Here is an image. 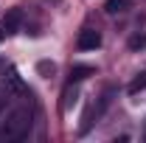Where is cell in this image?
Returning <instances> with one entry per match:
<instances>
[{"instance_id": "2", "label": "cell", "mask_w": 146, "mask_h": 143, "mask_svg": "<svg viewBox=\"0 0 146 143\" xmlns=\"http://www.w3.org/2000/svg\"><path fill=\"white\" fill-rule=\"evenodd\" d=\"M79 51H96L98 45H101V34L96 31V28H84L82 34H79Z\"/></svg>"}, {"instance_id": "8", "label": "cell", "mask_w": 146, "mask_h": 143, "mask_svg": "<svg viewBox=\"0 0 146 143\" xmlns=\"http://www.w3.org/2000/svg\"><path fill=\"white\" fill-rule=\"evenodd\" d=\"M143 45H146V36L143 34H135L132 39H129V48H132V51H138V48H143Z\"/></svg>"}, {"instance_id": "10", "label": "cell", "mask_w": 146, "mask_h": 143, "mask_svg": "<svg viewBox=\"0 0 146 143\" xmlns=\"http://www.w3.org/2000/svg\"><path fill=\"white\" fill-rule=\"evenodd\" d=\"M3 101H6V98H3V93H0V112H3Z\"/></svg>"}, {"instance_id": "7", "label": "cell", "mask_w": 146, "mask_h": 143, "mask_svg": "<svg viewBox=\"0 0 146 143\" xmlns=\"http://www.w3.org/2000/svg\"><path fill=\"white\" fill-rule=\"evenodd\" d=\"M141 90H146V73H141V76H138V79L129 84V95H138Z\"/></svg>"}, {"instance_id": "3", "label": "cell", "mask_w": 146, "mask_h": 143, "mask_svg": "<svg viewBox=\"0 0 146 143\" xmlns=\"http://www.w3.org/2000/svg\"><path fill=\"white\" fill-rule=\"evenodd\" d=\"M20 25H23V11H20V9H11V11L6 14V20H3L0 31H3V36H11V34L20 31Z\"/></svg>"}, {"instance_id": "4", "label": "cell", "mask_w": 146, "mask_h": 143, "mask_svg": "<svg viewBox=\"0 0 146 143\" xmlns=\"http://www.w3.org/2000/svg\"><path fill=\"white\" fill-rule=\"evenodd\" d=\"M6 81H9V87L14 90V93H20V95H28V87H25V84L20 81V76H17L14 70H11V68L6 70Z\"/></svg>"}, {"instance_id": "9", "label": "cell", "mask_w": 146, "mask_h": 143, "mask_svg": "<svg viewBox=\"0 0 146 143\" xmlns=\"http://www.w3.org/2000/svg\"><path fill=\"white\" fill-rule=\"evenodd\" d=\"M36 68H39V73H54V70H56V68L51 65V62H39Z\"/></svg>"}, {"instance_id": "6", "label": "cell", "mask_w": 146, "mask_h": 143, "mask_svg": "<svg viewBox=\"0 0 146 143\" xmlns=\"http://www.w3.org/2000/svg\"><path fill=\"white\" fill-rule=\"evenodd\" d=\"M93 73H96V68H90V65H76L70 70V81H82V79H87Z\"/></svg>"}, {"instance_id": "5", "label": "cell", "mask_w": 146, "mask_h": 143, "mask_svg": "<svg viewBox=\"0 0 146 143\" xmlns=\"http://www.w3.org/2000/svg\"><path fill=\"white\" fill-rule=\"evenodd\" d=\"M129 6H132V0H107V14H124Z\"/></svg>"}, {"instance_id": "1", "label": "cell", "mask_w": 146, "mask_h": 143, "mask_svg": "<svg viewBox=\"0 0 146 143\" xmlns=\"http://www.w3.org/2000/svg\"><path fill=\"white\" fill-rule=\"evenodd\" d=\"M34 126V115L28 107H14L9 109L0 121V143H17V140H25L28 132Z\"/></svg>"}]
</instances>
